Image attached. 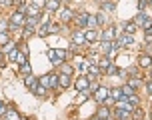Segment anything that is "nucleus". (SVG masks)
<instances>
[{
    "mask_svg": "<svg viewBox=\"0 0 152 120\" xmlns=\"http://www.w3.org/2000/svg\"><path fill=\"white\" fill-rule=\"evenodd\" d=\"M66 56H68V52H64V50H48V58L52 64H62Z\"/></svg>",
    "mask_w": 152,
    "mask_h": 120,
    "instance_id": "obj_1",
    "label": "nucleus"
},
{
    "mask_svg": "<svg viewBox=\"0 0 152 120\" xmlns=\"http://www.w3.org/2000/svg\"><path fill=\"white\" fill-rule=\"evenodd\" d=\"M24 16H26V14H24V12H20V10H18V12H14V14H12V18H10V28L16 30L20 24H24V20H26Z\"/></svg>",
    "mask_w": 152,
    "mask_h": 120,
    "instance_id": "obj_2",
    "label": "nucleus"
},
{
    "mask_svg": "<svg viewBox=\"0 0 152 120\" xmlns=\"http://www.w3.org/2000/svg\"><path fill=\"white\" fill-rule=\"evenodd\" d=\"M88 88H90V80H88L86 76H82V78L76 80V90H78V92H86Z\"/></svg>",
    "mask_w": 152,
    "mask_h": 120,
    "instance_id": "obj_3",
    "label": "nucleus"
},
{
    "mask_svg": "<svg viewBox=\"0 0 152 120\" xmlns=\"http://www.w3.org/2000/svg\"><path fill=\"white\" fill-rule=\"evenodd\" d=\"M94 98H96V102H104V100L108 98V88L98 86V88H96V92H94Z\"/></svg>",
    "mask_w": 152,
    "mask_h": 120,
    "instance_id": "obj_4",
    "label": "nucleus"
},
{
    "mask_svg": "<svg viewBox=\"0 0 152 120\" xmlns=\"http://www.w3.org/2000/svg\"><path fill=\"white\" fill-rule=\"evenodd\" d=\"M72 48H78V46H82V44H86V38H84V32H74V36H72Z\"/></svg>",
    "mask_w": 152,
    "mask_h": 120,
    "instance_id": "obj_5",
    "label": "nucleus"
},
{
    "mask_svg": "<svg viewBox=\"0 0 152 120\" xmlns=\"http://www.w3.org/2000/svg\"><path fill=\"white\" fill-rule=\"evenodd\" d=\"M96 26H98V18H96L94 14H88V20H86V28L96 30Z\"/></svg>",
    "mask_w": 152,
    "mask_h": 120,
    "instance_id": "obj_6",
    "label": "nucleus"
},
{
    "mask_svg": "<svg viewBox=\"0 0 152 120\" xmlns=\"http://www.w3.org/2000/svg\"><path fill=\"white\" fill-rule=\"evenodd\" d=\"M28 12V16H32V18H38L40 16V10H38V6H34V4H30L28 8H24V14Z\"/></svg>",
    "mask_w": 152,
    "mask_h": 120,
    "instance_id": "obj_7",
    "label": "nucleus"
},
{
    "mask_svg": "<svg viewBox=\"0 0 152 120\" xmlns=\"http://www.w3.org/2000/svg\"><path fill=\"white\" fill-rule=\"evenodd\" d=\"M114 34H116V32H114V30L110 28V30H104V32H102V34H100V38H102V40H104V42H112Z\"/></svg>",
    "mask_w": 152,
    "mask_h": 120,
    "instance_id": "obj_8",
    "label": "nucleus"
},
{
    "mask_svg": "<svg viewBox=\"0 0 152 120\" xmlns=\"http://www.w3.org/2000/svg\"><path fill=\"white\" fill-rule=\"evenodd\" d=\"M118 42H120V46H130V44H134V36H132V34H126V36H122Z\"/></svg>",
    "mask_w": 152,
    "mask_h": 120,
    "instance_id": "obj_9",
    "label": "nucleus"
},
{
    "mask_svg": "<svg viewBox=\"0 0 152 120\" xmlns=\"http://www.w3.org/2000/svg\"><path fill=\"white\" fill-rule=\"evenodd\" d=\"M58 86H62V88L70 86V76L68 74H60L58 76Z\"/></svg>",
    "mask_w": 152,
    "mask_h": 120,
    "instance_id": "obj_10",
    "label": "nucleus"
},
{
    "mask_svg": "<svg viewBox=\"0 0 152 120\" xmlns=\"http://www.w3.org/2000/svg\"><path fill=\"white\" fill-rule=\"evenodd\" d=\"M26 86H28V88L34 92V90L38 88V80H36V78H32V76L28 74V76H26Z\"/></svg>",
    "mask_w": 152,
    "mask_h": 120,
    "instance_id": "obj_11",
    "label": "nucleus"
},
{
    "mask_svg": "<svg viewBox=\"0 0 152 120\" xmlns=\"http://www.w3.org/2000/svg\"><path fill=\"white\" fill-rule=\"evenodd\" d=\"M60 18H62V22H68L70 18H72V10H70V8H62L60 10Z\"/></svg>",
    "mask_w": 152,
    "mask_h": 120,
    "instance_id": "obj_12",
    "label": "nucleus"
},
{
    "mask_svg": "<svg viewBox=\"0 0 152 120\" xmlns=\"http://www.w3.org/2000/svg\"><path fill=\"white\" fill-rule=\"evenodd\" d=\"M86 20H88V14H86V12H82V14L76 16V22H78L80 28H86Z\"/></svg>",
    "mask_w": 152,
    "mask_h": 120,
    "instance_id": "obj_13",
    "label": "nucleus"
},
{
    "mask_svg": "<svg viewBox=\"0 0 152 120\" xmlns=\"http://www.w3.org/2000/svg\"><path fill=\"white\" fill-rule=\"evenodd\" d=\"M58 6H60V0H46V8H48L50 12L58 10Z\"/></svg>",
    "mask_w": 152,
    "mask_h": 120,
    "instance_id": "obj_14",
    "label": "nucleus"
},
{
    "mask_svg": "<svg viewBox=\"0 0 152 120\" xmlns=\"http://www.w3.org/2000/svg\"><path fill=\"white\" fill-rule=\"evenodd\" d=\"M4 116H6V120H20V114L16 112V110H6Z\"/></svg>",
    "mask_w": 152,
    "mask_h": 120,
    "instance_id": "obj_15",
    "label": "nucleus"
},
{
    "mask_svg": "<svg viewBox=\"0 0 152 120\" xmlns=\"http://www.w3.org/2000/svg\"><path fill=\"white\" fill-rule=\"evenodd\" d=\"M138 64H140V68H148L152 64V58L150 56H142V58L138 60Z\"/></svg>",
    "mask_w": 152,
    "mask_h": 120,
    "instance_id": "obj_16",
    "label": "nucleus"
},
{
    "mask_svg": "<svg viewBox=\"0 0 152 120\" xmlns=\"http://www.w3.org/2000/svg\"><path fill=\"white\" fill-rule=\"evenodd\" d=\"M38 84H40V86H46V88H50V76H48V74L40 76V78H38Z\"/></svg>",
    "mask_w": 152,
    "mask_h": 120,
    "instance_id": "obj_17",
    "label": "nucleus"
},
{
    "mask_svg": "<svg viewBox=\"0 0 152 120\" xmlns=\"http://www.w3.org/2000/svg\"><path fill=\"white\" fill-rule=\"evenodd\" d=\"M124 94H122V88H114L112 90V100H122Z\"/></svg>",
    "mask_w": 152,
    "mask_h": 120,
    "instance_id": "obj_18",
    "label": "nucleus"
},
{
    "mask_svg": "<svg viewBox=\"0 0 152 120\" xmlns=\"http://www.w3.org/2000/svg\"><path fill=\"white\" fill-rule=\"evenodd\" d=\"M96 36H98V34H96V30H88V32L84 34V38H86V42H90V40H96Z\"/></svg>",
    "mask_w": 152,
    "mask_h": 120,
    "instance_id": "obj_19",
    "label": "nucleus"
},
{
    "mask_svg": "<svg viewBox=\"0 0 152 120\" xmlns=\"http://www.w3.org/2000/svg\"><path fill=\"white\" fill-rule=\"evenodd\" d=\"M50 76V88H58V74H48Z\"/></svg>",
    "mask_w": 152,
    "mask_h": 120,
    "instance_id": "obj_20",
    "label": "nucleus"
},
{
    "mask_svg": "<svg viewBox=\"0 0 152 120\" xmlns=\"http://www.w3.org/2000/svg\"><path fill=\"white\" fill-rule=\"evenodd\" d=\"M98 118H110V110H108V108H100L98 110Z\"/></svg>",
    "mask_w": 152,
    "mask_h": 120,
    "instance_id": "obj_21",
    "label": "nucleus"
},
{
    "mask_svg": "<svg viewBox=\"0 0 152 120\" xmlns=\"http://www.w3.org/2000/svg\"><path fill=\"white\" fill-rule=\"evenodd\" d=\"M136 28H138L136 22H128V24H126V32H128V34H134V32H136Z\"/></svg>",
    "mask_w": 152,
    "mask_h": 120,
    "instance_id": "obj_22",
    "label": "nucleus"
},
{
    "mask_svg": "<svg viewBox=\"0 0 152 120\" xmlns=\"http://www.w3.org/2000/svg\"><path fill=\"white\" fill-rule=\"evenodd\" d=\"M16 62H18V64H26V62H28V60H26V54L18 52V54H16Z\"/></svg>",
    "mask_w": 152,
    "mask_h": 120,
    "instance_id": "obj_23",
    "label": "nucleus"
},
{
    "mask_svg": "<svg viewBox=\"0 0 152 120\" xmlns=\"http://www.w3.org/2000/svg\"><path fill=\"white\" fill-rule=\"evenodd\" d=\"M102 10H104V12H112L114 10V2H102Z\"/></svg>",
    "mask_w": 152,
    "mask_h": 120,
    "instance_id": "obj_24",
    "label": "nucleus"
},
{
    "mask_svg": "<svg viewBox=\"0 0 152 120\" xmlns=\"http://www.w3.org/2000/svg\"><path fill=\"white\" fill-rule=\"evenodd\" d=\"M128 86L136 90L138 86H140V78H130V80H128Z\"/></svg>",
    "mask_w": 152,
    "mask_h": 120,
    "instance_id": "obj_25",
    "label": "nucleus"
},
{
    "mask_svg": "<svg viewBox=\"0 0 152 120\" xmlns=\"http://www.w3.org/2000/svg\"><path fill=\"white\" fill-rule=\"evenodd\" d=\"M46 90H48L46 86H40V84H38V88L34 90V94H36V96H44V94H46Z\"/></svg>",
    "mask_w": 152,
    "mask_h": 120,
    "instance_id": "obj_26",
    "label": "nucleus"
},
{
    "mask_svg": "<svg viewBox=\"0 0 152 120\" xmlns=\"http://www.w3.org/2000/svg\"><path fill=\"white\" fill-rule=\"evenodd\" d=\"M146 20H148V18H146V14H138L136 18H134V20H132V22H136V24H144Z\"/></svg>",
    "mask_w": 152,
    "mask_h": 120,
    "instance_id": "obj_27",
    "label": "nucleus"
},
{
    "mask_svg": "<svg viewBox=\"0 0 152 120\" xmlns=\"http://www.w3.org/2000/svg\"><path fill=\"white\" fill-rule=\"evenodd\" d=\"M48 32H50V26H46V24H42V26H40V30H38V34H40V36H46Z\"/></svg>",
    "mask_w": 152,
    "mask_h": 120,
    "instance_id": "obj_28",
    "label": "nucleus"
},
{
    "mask_svg": "<svg viewBox=\"0 0 152 120\" xmlns=\"http://www.w3.org/2000/svg\"><path fill=\"white\" fill-rule=\"evenodd\" d=\"M122 94H124V96H132V94H134V88H130L128 84H126V86L122 88Z\"/></svg>",
    "mask_w": 152,
    "mask_h": 120,
    "instance_id": "obj_29",
    "label": "nucleus"
},
{
    "mask_svg": "<svg viewBox=\"0 0 152 120\" xmlns=\"http://www.w3.org/2000/svg\"><path fill=\"white\" fill-rule=\"evenodd\" d=\"M108 66H110V58H104L102 62H100V70H102V72H106Z\"/></svg>",
    "mask_w": 152,
    "mask_h": 120,
    "instance_id": "obj_30",
    "label": "nucleus"
},
{
    "mask_svg": "<svg viewBox=\"0 0 152 120\" xmlns=\"http://www.w3.org/2000/svg\"><path fill=\"white\" fill-rule=\"evenodd\" d=\"M12 50H16V44H14V42H8V44L4 46V52H8V54H10Z\"/></svg>",
    "mask_w": 152,
    "mask_h": 120,
    "instance_id": "obj_31",
    "label": "nucleus"
},
{
    "mask_svg": "<svg viewBox=\"0 0 152 120\" xmlns=\"http://www.w3.org/2000/svg\"><path fill=\"white\" fill-rule=\"evenodd\" d=\"M20 70H22V74H30V64L26 62V64H20Z\"/></svg>",
    "mask_w": 152,
    "mask_h": 120,
    "instance_id": "obj_32",
    "label": "nucleus"
},
{
    "mask_svg": "<svg viewBox=\"0 0 152 120\" xmlns=\"http://www.w3.org/2000/svg\"><path fill=\"white\" fill-rule=\"evenodd\" d=\"M62 74H72V66H68V64H62Z\"/></svg>",
    "mask_w": 152,
    "mask_h": 120,
    "instance_id": "obj_33",
    "label": "nucleus"
},
{
    "mask_svg": "<svg viewBox=\"0 0 152 120\" xmlns=\"http://www.w3.org/2000/svg\"><path fill=\"white\" fill-rule=\"evenodd\" d=\"M126 98H128V102H130L132 106H136V104H138V96H136V94H132V96H126Z\"/></svg>",
    "mask_w": 152,
    "mask_h": 120,
    "instance_id": "obj_34",
    "label": "nucleus"
},
{
    "mask_svg": "<svg viewBox=\"0 0 152 120\" xmlns=\"http://www.w3.org/2000/svg\"><path fill=\"white\" fill-rule=\"evenodd\" d=\"M0 44H8V34L6 32H0Z\"/></svg>",
    "mask_w": 152,
    "mask_h": 120,
    "instance_id": "obj_35",
    "label": "nucleus"
},
{
    "mask_svg": "<svg viewBox=\"0 0 152 120\" xmlns=\"http://www.w3.org/2000/svg\"><path fill=\"white\" fill-rule=\"evenodd\" d=\"M86 98H88V90H86V92H82V94L78 96V100H76V102H78V104H82V102L86 100Z\"/></svg>",
    "mask_w": 152,
    "mask_h": 120,
    "instance_id": "obj_36",
    "label": "nucleus"
},
{
    "mask_svg": "<svg viewBox=\"0 0 152 120\" xmlns=\"http://www.w3.org/2000/svg\"><path fill=\"white\" fill-rule=\"evenodd\" d=\"M106 72H108V74H118V68L114 66V64H110V66L106 68Z\"/></svg>",
    "mask_w": 152,
    "mask_h": 120,
    "instance_id": "obj_37",
    "label": "nucleus"
},
{
    "mask_svg": "<svg viewBox=\"0 0 152 120\" xmlns=\"http://www.w3.org/2000/svg\"><path fill=\"white\" fill-rule=\"evenodd\" d=\"M98 74H100V70H98V68L90 66V76H92V78H98Z\"/></svg>",
    "mask_w": 152,
    "mask_h": 120,
    "instance_id": "obj_38",
    "label": "nucleus"
},
{
    "mask_svg": "<svg viewBox=\"0 0 152 120\" xmlns=\"http://www.w3.org/2000/svg\"><path fill=\"white\" fill-rule=\"evenodd\" d=\"M132 112H134V118H136V120H142V116H144V114H142V110H136V108H134Z\"/></svg>",
    "mask_w": 152,
    "mask_h": 120,
    "instance_id": "obj_39",
    "label": "nucleus"
},
{
    "mask_svg": "<svg viewBox=\"0 0 152 120\" xmlns=\"http://www.w3.org/2000/svg\"><path fill=\"white\" fill-rule=\"evenodd\" d=\"M32 4H34V6H46V0H32Z\"/></svg>",
    "mask_w": 152,
    "mask_h": 120,
    "instance_id": "obj_40",
    "label": "nucleus"
},
{
    "mask_svg": "<svg viewBox=\"0 0 152 120\" xmlns=\"http://www.w3.org/2000/svg\"><path fill=\"white\" fill-rule=\"evenodd\" d=\"M34 24H36V18H28V20H26V26H28V28H32V26H34Z\"/></svg>",
    "mask_w": 152,
    "mask_h": 120,
    "instance_id": "obj_41",
    "label": "nucleus"
},
{
    "mask_svg": "<svg viewBox=\"0 0 152 120\" xmlns=\"http://www.w3.org/2000/svg\"><path fill=\"white\" fill-rule=\"evenodd\" d=\"M58 30H60V26H58V24H50V32H52V34H56Z\"/></svg>",
    "mask_w": 152,
    "mask_h": 120,
    "instance_id": "obj_42",
    "label": "nucleus"
},
{
    "mask_svg": "<svg viewBox=\"0 0 152 120\" xmlns=\"http://www.w3.org/2000/svg\"><path fill=\"white\" fill-rule=\"evenodd\" d=\"M32 34H34V32H32V30H30V28H28V30H24V38H30V36H32Z\"/></svg>",
    "mask_w": 152,
    "mask_h": 120,
    "instance_id": "obj_43",
    "label": "nucleus"
},
{
    "mask_svg": "<svg viewBox=\"0 0 152 120\" xmlns=\"http://www.w3.org/2000/svg\"><path fill=\"white\" fill-rule=\"evenodd\" d=\"M146 4H148V0H140V2H138V6H140V8H146Z\"/></svg>",
    "mask_w": 152,
    "mask_h": 120,
    "instance_id": "obj_44",
    "label": "nucleus"
},
{
    "mask_svg": "<svg viewBox=\"0 0 152 120\" xmlns=\"http://www.w3.org/2000/svg\"><path fill=\"white\" fill-rule=\"evenodd\" d=\"M4 112H6V110H4V104H2V100H0V116H4Z\"/></svg>",
    "mask_w": 152,
    "mask_h": 120,
    "instance_id": "obj_45",
    "label": "nucleus"
},
{
    "mask_svg": "<svg viewBox=\"0 0 152 120\" xmlns=\"http://www.w3.org/2000/svg\"><path fill=\"white\" fill-rule=\"evenodd\" d=\"M146 42H148V44H152V34H146Z\"/></svg>",
    "mask_w": 152,
    "mask_h": 120,
    "instance_id": "obj_46",
    "label": "nucleus"
},
{
    "mask_svg": "<svg viewBox=\"0 0 152 120\" xmlns=\"http://www.w3.org/2000/svg\"><path fill=\"white\" fill-rule=\"evenodd\" d=\"M146 90H148V92L152 94V82H148V84H146Z\"/></svg>",
    "mask_w": 152,
    "mask_h": 120,
    "instance_id": "obj_47",
    "label": "nucleus"
},
{
    "mask_svg": "<svg viewBox=\"0 0 152 120\" xmlns=\"http://www.w3.org/2000/svg\"><path fill=\"white\" fill-rule=\"evenodd\" d=\"M146 34H152V24L148 26V28H146Z\"/></svg>",
    "mask_w": 152,
    "mask_h": 120,
    "instance_id": "obj_48",
    "label": "nucleus"
},
{
    "mask_svg": "<svg viewBox=\"0 0 152 120\" xmlns=\"http://www.w3.org/2000/svg\"><path fill=\"white\" fill-rule=\"evenodd\" d=\"M10 2H12V0H2V4H4V6H8Z\"/></svg>",
    "mask_w": 152,
    "mask_h": 120,
    "instance_id": "obj_49",
    "label": "nucleus"
},
{
    "mask_svg": "<svg viewBox=\"0 0 152 120\" xmlns=\"http://www.w3.org/2000/svg\"><path fill=\"white\" fill-rule=\"evenodd\" d=\"M92 120H102V118H98V116H94V118H92Z\"/></svg>",
    "mask_w": 152,
    "mask_h": 120,
    "instance_id": "obj_50",
    "label": "nucleus"
},
{
    "mask_svg": "<svg viewBox=\"0 0 152 120\" xmlns=\"http://www.w3.org/2000/svg\"><path fill=\"white\" fill-rule=\"evenodd\" d=\"M20 120H26V118H20Z\"/></svg>",
    "mask_w": 152,
    "mask_h": 120,
    "instance_id": "obj_51",
    "label": "nucleus"
},
{
    "mask_svg": "<svg viewBox=\"0 0 152 120\" xmlns=\"http://www.w3.org/2000/svg\"><path fill=\"white\" fill-rule=\"evenodd\" d=\"M104 120H110V118H104Z\"/></svg>",
    "mask_w": 152,
    "mask_h": 120,
    "instance_id": "obj_52",
    "label": "nucleus"
},
{
    "mask_svg": "<svg viewBox=\"0 0 152 120\" xmlns=\"http://www.w3.org/2000/svg\"><path fill=\"white\" fill-rule=\"evenodd\" d=\"M150 76H152V72H150Z\"/></svg>",
    "mask_w": 152,
    "mask_h": 120,
    "instance_id": "obj_53",
    "label": "nucleus"
},
{
    "mask_svg": "<svg viewBox=\"0 0 152 120\" xmlns=\"http://www.w3.org/2000/svg\"><path fill=\"white\" fill-rule=\"evenodd\" d=\"M4 120H6V118H4Z\"/></svg>",
    "mask_w": 152,
    "mask_h": 120,
    "instance_id": "obj_54",
    "label": "nucleus"
},
{
    "mask_svg": "<svg viewBox=\"0 0 152 120\" xmlns=\"http://www.w3.org/2000/svg\"><path fill=\"white\" fill-rule=\"evenodd\" d=\"M150 2H152V0H150Z\"/></svg>",
    "mask_w": 152,
    "mask_h": 120,
    "instance_id": "obj_55",
    "label": "nucleus"
}]
</instances>
